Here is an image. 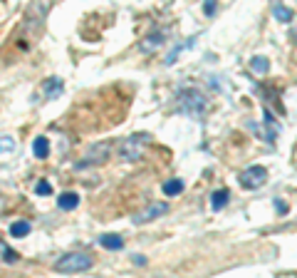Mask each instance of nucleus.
I'll return each instance as SVG.
<instances>
[{
	"label": "nucleus",
	"instance_id": "nucleus-1",
	"mask_svg": "<svg viewBox=\"0 0 297 278\" xmlns=\"http://www.w3.org/2000/svg\"><path fill=\"white\" fill-rule=\"evenodd\" d=\"M206 107H208V99L206 94L196 87H183L178 90L176 94V109L181 115H188L193 120H201L206 115Z\"/></svg>",
	"mask_w": 297,
	"mask_h": 278
},
{
	"label": "nucleus",
	"instance_id": "nucleus-2",
	"mask_svg": "<svg viewBox=\"0 0 297 278\" xmlns=\"http://www.w3.org/2000/svg\"><path fill=\"white\" fill-rule=\"evenodd\" d=\"M92 266H94V258L89 253H85V251L64 253L52 263V268L59 271V273H82V271H89Z\"/></svg>",
	"mask_w": 297,
	"mask_h": 278
},
{
	"label": "nucleus",
	"instance_id": "nucleus-3",
	"mask_svg": "<svg viewBox=\"0 0 297 278\" xmlns=\"http://www.w3.org/2000/svg\"><path fill=\"white\" fill-rule=\"evenodd\" d=\"M112 156V144L109 142H99V144H92L87 152H85V159H80L75 164V169H87V166H102L107 164Z\"/></svg>",
	"mask_w": 297,
	"mask_h": 278
},
{
	"label": "nucleus",
	"instance_id": "nucleus-4",
	"mask_svg": "<svg viewBox=\"0 0 297 278\" xmlns=\"http://www.w3.org/2000/svg\"><path fill=\"white\" fill-rule=\"evenodd\" d=\"M146 134H134V137H126L119 142V159L124 161H136L144 156V144H146Z\"/></svg>",
	"mask_w": 297,
	"mask_h": 278
},
{
	"label": "nucleus",
	"instance_id": "nucleus-5",
	"mask_svg": "<svg viewBox=\"0 0 297 278\" xmlns=\"http://www.w3.org/2000/svg\"><path fill=\"white\" fill-rule=\"evenodd\" d=\"M238 182L243 189H260V186L267 182V169L265 166H248V169H243L240 174H238Z\"/></svg>",
	"mask_w": 297,
	"mask_h": 278
},
{
	"label": "nucleus",
	"instance_id": "nucleus-6",
	"mask_svg": "<svg viewBox=\"0 0 297 278\" xmlns=\"http://www.w3.org/2000/svg\"><path fill=\"white\" fill-rule=\"evenodd\" d=\"M166 214H169V204H151L146 209H141L131 221H134L136 226H141V224H148V221H154V218L166 216Z\"/></svg>",
	"mask_w": 297,
	"mask_h": 278
},
{
	"label": "nucleus",
	"instance_id": "nucleus-7",
	"mask_svg": "<svg viewBox=\"0 0 297 278\" xmlns=\"http://www.w3.org/2000/svg\"><path fill=\"white\" fill-rule=\"evenodd\" d=\"M164 42H166V32L156 30V32H151V35H146V37L139 42V50H141V52H156Z\"/></svg>",
	"mask_w": 297,
	"mask_h": 278
},
{
	"label": "nucleus",
	"instance_id": "nucleus-8",
	"mask_svg": "<svg viewBox=\"0 0 297 278\" xmlns=\"http://www.w3.org/2000/svg\"><path fill=\"white\" fill-rule=\"evenodd\" d=\"M40 90H42V94H45L42 99H57L59 94H62V90H64V85H62V80H59V77H50V80H45V82H42V87H40Z\"/></svg>",
	"mask_w": 297,
	"mask_h": 278
},
{
	"label": "nucleus",
	"instance_id": "nucleus-9",
	"mask_svg": "<svg viewBox=\"0 0 297 278\" xmlns=\"http://www.w3.org/2000/svg\"><path fill=\"white\" fill-rule=\"evenodd\" d=\"M57 206L62 211H75L80 206V194L77 191H62L57 196Z\"/></svg>",
	"mask_w": 297,
	"mask_h": 278
},
{
	"label": "nucleus",
	"instance_id": "nucleus-10",
	"mask_svg": "<svg viewBox=\"0 0 297 278\" xmlns=\"http://www.w3.org/2000/svg\"><path fill=\"white\" fill-rule=\"evenodd\" d=\"M30 231H32V224H30V221H25V218L13 221V224H10V229H8V234H10L13 239H25V236H30Z\"/></svg>",
	"mask_w": 297,
	"mask_h": 278
},
{
	"label": "nucleus",
	"instance_id": "nucleus-11",
	"mask_svg": "<svg viewBox=\"0 0 297 278\" xmlns=\"http://www.w3.org/2000/svg\"><path fill=\"white\" fill-rule=\"evenodd\" d=\"M228 201H231V191H228V189H215V191L210 194V206H213L215 211H220L223 206H228Z\"/></svg>",
	"mask_w": 297,
	"mask_h": 278
},
{
	"label": "nucleus",
	"instance_id": "nucleus-12",
	"mask_svg": "<svg viewBox=\"0 0 297 278\" xmlns=\"http://www.w3.org/2000/svg\"><path fill=\"white\" fill-rule=\"evenodd\" d=\"M32 154L37 156V159H47L50 156V142H47V137H35L32 139Z\"/></svg>",
	"mask_w": 297,
	"mask_h": 278
},
{
	"label": "nucleus",
	"instance_id": "nucleus-13",
	"mask_svg": "<svg viewBox=\"0 0 297 278\" xmlns=\"http://www.w3.org/2000/svg\"><path fill=\"white\" fill-rule=\"evenodd\" d=\"M99 244L104 248H109V251H121L124 248V239L119 234H104V236H99Z\"/></svg>",
	"mask_w": 297,
	"mask_h": 278
},
{
	"label": "nucleus",
	"instance_id": "nucleus-14",
	"mask_svg": "<svg viewBox=\"0 0 297 278\" xmlns=\"http://www.w3.org/2000/svg\"><path fill=\"white\" fill-rule=\"evenodd\" d=\"M161 189H164L166 196H178L183 191V179H169V182H164Z\"/></svg>",
	"mask_w": 297,
	"mask_h": 278
},
{
	"label": "nucleus",
	"instance_id": "nucleus-15",
	"mask_svg": "<svg viewBox=\"0 0 297 278\" xmlns=\"http://www.w3.org/2000/svg\"><path fill=\"white\" fill-rule=\"evenodd\" d=\"M272 15H275V20H280V23H290V20H292V10L285 8V5H275V8H272Z\"/></svg>",
	"mask_w": 297,
	"mask_h": 278
},
{
	"label": "nucleus",
	"instance_id": "nucleus-16",
	"mask_svg": "<svg viewBox=\"0 0 297 278\" xmlns=\"http://www.w3.org/2000/svg\"><path fill=\"white\" fill-rule=\"evenodd\" d=\"M250 67H253L258 75H265L267 70H270V62H267V58H263V55H255V58L250 60Z\"/></svg>",
	"mask_w": 297,
	"mask_h": 278
},
{
	"label": "nucleus",
	"instance_id": "nucleus-17",
	"mask_svg": "<svg viewBox=\"0 0 297 278\" xmlns=\"http://www.w3.org/2000/svg\"><path fill=\"white\" fill-rule=\"evenodd\" d=\"M193 42H196V40H193V37H191V40H186V42H181V45H176V47H174V50H171V52H169V58H166V65H174V62H176V58H178V52H181V50H186V47H193Z\"/></svg>",
	"mask_w": 297,
	"mask_h": 278
},
{
	"label": "nucleus",
	"instance_id": "nucleus-18",
	"mask_svg": "<svg viewBox=\"0 0 297 278\" xmlns=\"http://www.w3.org/2000/svg\"><path fill=\"white\" fill-rule=\"evenodd\" d=\"M15 149V139L10 134H0V154H8Z\"/></svg>",
	"mask_w": 297,
	"mask_h": 278
},
{
	"label": "nucleus",
	"instance_id": "nucleus-19",
	"mask_svg": "<svg viewBox=\"0 0 297 278\" xmlns=\"http://www.w3.org/2000/svg\"><path fill=\"white\" fill-rule=\"evenodd\" d=\"M35 194H37V196H52V184L45 182V179L37 182V184H35Z\"/></svg>",
	"mask_w": 297,
	"mask_h": 278
},
{
	"label": "nucleus",
	"instance_id": "nucleus-20",
	"mask_svg": "<svg viewBox=\"0 0 297 278\" xmlns=\"http://www.w3.org/2000/svg\"><path fill=\"white\" fill-rule=\"evenodd\" d=\"M203 13H206L208 18L215 13V0H206V3H203Z\"/></svg>",
	"mask_w": 297,
	"mask_h": 278
},
{
	"label": "nucleus",
	"instance_id": "nucleus-21",
	"mask_svg": "<svg viewBox=\"0 0 297 278\" xmlns=\"http://www.w3.org/2000/svg\"><path fill=\"white\" fill-rule=\"evenodd\" d=\"M275 206H277V211H280V214H285V211H287V206H285V204H282V201H280V199H277V201H275Z\"/></svg>",
	"mask_w": 297,
	"mask_h": 278
},
{
	"label": "nucleus",
	"instance_id": "nucleus-22",
	"mask_svg": "<svg viewBox=\"0 0 297 278\" xmlns=\"http://www.w3.org/2000/svg\"><path fill=\"white\" fill-rule=\"evenodd\" d=\"M134 263H136V266H144V263H146V258H144V256H139V253H136V256H134Z\"/></svg>",
	"mask_w": 297,
	"mask_h": 278
},
{
	"label": "nucleus",
	"instance_id": "nucleus-23",
	"mask_svg": "<svg viewBox=\"0 0 297 278\" xmlns=\"http://www.w3.org/2000/svg\"><path fill=\"white\" fill-rule=\"evenodd\" d=\"M5 248H8V246H5V244L0 241V258H3V253H5Z\"/></svg>",
	"mask_w": 297,
	"mask_h": 278
}]
</instances>
